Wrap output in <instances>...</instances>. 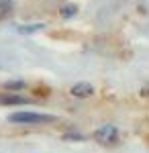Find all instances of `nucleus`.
Instances as JSON below:
<instances>
[{"label":"nucleus","mask_w":149,"mask_h":153,"mask_svg":"<svg viewBox=\"0 0 149 153\" xmlns=\"http://www.w3.org/2000/svg\"><path fill=\"white\" fill-rule=\"evenodd\" d=\"M8 120L16 123V125H47V123H55L57 117L41 114V112H12Z\"/></svg>","instance_id":"f257e3e1"},{"label":"nucleus","mask_w":149,"mask_h":153,"mask_svg":"<svg viewBox=\"0 0 149 153\" xmlns=\"http://www.w3.org/2000/svg\"><path fill=\"white\" fill-rule=\"evenodd\" d=\"M94 139L102 145H115L118 141V131L115 125H104V127L94 131Z\"/></svg>","instance_id":"f03ea898"},{"label":"nucleus","mask_w":149,"mask_h":153,"mask_svg":"<svg viewBox=\"0 0 149 153\" xmlns=\"http://www.w3.org/2000/svg\"><path fill=\"white\" fill-rule=\"evenodd\" d=\"M31 102H33L31 98L19 94V92H14V94H2V96H0V104H2V106H25V104H31Z\"/></svg>","instance_id":"7ed1b4c3"},{"label":"nucleus","mask_w":149,"mask_h":153,"mask_svg":"<svg viewBox=\"0 0 149 153\" xmlns=\"http://www.w3.org/2000/svg\"><path fill=\"white\" fill-rule=\"evenodd\" d=\"M69 94L74 96V98H90L94 94V86L90 82H78V84L72 86Z\"/></svg>","instance_id":"20e7f679"},{"label":"nucleus","mask_w":149,"mask_h":153,"mask_svg":"<svg viewBox=\"0 0 149 153\" xmlns=\"http://www.w3.org/2000/svg\"><path fill=\"white\" fill-rule=\"evenodd\" d=\"M41 29H45L43 23H27V25H19V27H16V31H19L21 35H33V33L41 31Z\"/></svg>","instance_id":"39448f33"},{"label":"nucleus","mask_w":149,"mask_h":153,"mask_svg":"<svg viewBox=\"0 0 149 153\" xmlns=\"http://www.w3.org/2000/svg\"><path fill=\"white\" fill-rule=\"evenodd\" d=\"M59 14H61L63 19H72V16L78 14V6H76V4H63L61 10H59Z\"/></svg>","instance_id":"423d86ee"},{"label":"nucleus","mask_w":149,"mask_h":153,"mask_svg":"<svg viewBox=\"0 0 149 153\" xmlns=\"http://www.w3.org/2000/svg\"><path fill=\"white\" fill-rule=\"evenodd\" d=\"M4 88H6V90H12V92H21V90L27 88V84H25L23 80H10V82L4 84Z\"/></svg>","instance_id":"0eeeda50"},{"label":"nucleus","mask_w":149,"mask_h":153,"mask_svg":"<svg viewBox=\"0 0 149 153\" xmlns=\"http://www.w3.org/2000/svg\"><path fill=\"white\" fill-rule=\"evenodd\" d=\"M12 8V0H0V16H6Z\"/></svg>","instance_id":"6e6552de"},{"label":"nucleus","mask_w":149,"mask_h":153,"mask_svg":"<svg viewBox=\"0 0 149 153\" xmlns=\"http://www.w3.org/2000/svg\"><path fill=\"white\" fill-rule=\"evenodd\" d=\"M63 139H66V141H84V135L69 131V133H66V135H63Z\"/></svg>","instance_id":"1a4fd4ad"},{"label":"nucleus","mask_w":149,"mask_h":153,"mask_svg":"<svg viewBox=\"0 0 149 153\" xmlns=\"http://www.w3.org/2000/svg\"><path fill=\"white\" fill-rule=\"evenodd\" d=\"M141 96H143V98H149V84H145V86L141 88Z\"/></svg>","instance_id":"9d476101"}]
</instances>
